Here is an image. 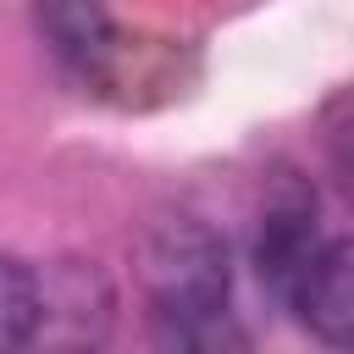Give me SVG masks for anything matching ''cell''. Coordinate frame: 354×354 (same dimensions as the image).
<instances>
[{"instance_id":"3957f363","label":"cell","mask_w":354,"mask_h":354,"mask_svg":"<svg viewBox=\"0 0 354 354\" xmlns=\"http://www.w3.org/2000/svg\"><path fill=\"white\" fill-rule=\"evenodd\" d=\"M321 243H326V232L315 227V205L310 199H277V205H266L260 232H254V271H260V282L277 299H288V288L299 282V271L315 260Z\"/></svg>"},{"instance_id":"5b68a950","label":"cell","mask_w":354,"mask_h":354,"mask_svg":"<svg viewBox=\"0 0 354 354\" xmlns=\"http://www.w3.org/2000/svg\"><path fill=\"white\" fill-rule=\"evenodd\" d=\"M39 321H44V288L33 266H22L17 254H0V354L33 343Z\"/></svg>"},{"instance_id":"6da1fadb","label":"cell","mask_w":354,"mask_h":354,"mask_svg":"<svg viewBox=\"0 0 354 354\" xmlns=\"http://www.w3.org/2000/svg\"><path fill=\"white\" fill-rule=\"evenodd\" d=\"M138 282L149 299V321L155 337L171 348H216V343H243L232 315H227V293H232V271H227V243L205 227V221H160L144 238L138 254Z\"/></svg>"},{"instance_id":"7a4b0ae2","label":"cell","mask_w":354,"mask_h":354,"mask_svg":"<svg viewBox=\"0 0 354 354\" xmlns=\"http://www.w3.org/2000/svg\"><path fill=\"white\" fill-rule=\"evenodd\" d=\"M321 343L343 348L354 337V249L343 238H326L315 249V260L299 271V282L282 299Z\"/></svg>"},{"instance_id":"277c9868","label":"cell","mask_w":354,"mask_h":354,"mask_svg":"<svg viewBox=\"0 0 354 354\" xmlns=\"http://www.w3.org/2000/svg\"><path fill=\"white\" fill-rule=\"evenodd\" d=\"M44 44L83 77H100L116 55V22L105 0H39L33 6Z\"/></svg>"}]
</instances>
